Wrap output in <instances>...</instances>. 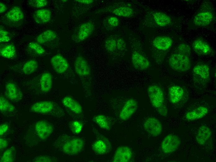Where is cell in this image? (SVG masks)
I'll return each instance as SVG.
<instances>
[{
	"instance_id": "1",
	"label": "cell",
	"mask_w": 216,
	"mask_h": 162,
	"mask_svg": "<svg viewBox=\"0 0 216 162\" xmlns=\"http://www.w3.org/2000/svg\"><path fill=\"white\" fill-rule=\"evenodd\" d=\"M84 145L81 138L67 135L60 136L54 143V146L64 154L75 155L82 150Z\"/></svg>"
},
{
	"instance_id": "29",
	"label": "cell",
	"mask_w": 216,
	"mask_h": 162,
	"mask_svg": "<svg viewBox=\"0 0 216 162\" xmlns=\"http://www.w3.org/2000/svg\"><path fill=\"white\" fill-rule=\"evenodd\" d=\"M112 12L118 16L124 17H130L133 16L134 11L130 7L127 6L117 7L113 9Z\"/></svg>"
},
{
	"instance_id": "45",
	"label": "cell",
	"mask_w": 216,
	"mask_h": 162,
	"mask_svg": "<svg viewBox=\"0 0 216 162\" xmlns=\"http://www.w3.org/2000/svg\"><path fill=\"white\" fill-rule=\"evenodd\" d=\"M11 39L10 35L0 36V43H5L9 41Z\"/></svg>"
},
{
	"instance_id": "6",
	"label": "cell",
	"mask_w": 216,
	"mask_h": 162,
	"mask_svg": "<svg viewBox=\"0 0 216 162\" xmlns=\"http://www.w3.org/2000/svg\"><path fill=\"white\" fill-rule=\"evenodd\" d=\"M181 144V140L177 136L170 134L165 137L161 145V149L165 154L171 153L177 150Z\"/></svg>"
},
{
	"instance_id": "31",
	"label": "cell",
	"mask_w": 216,
	"mask_h": 162,
	"mask_svg": "<svg viewBox=\"0 0 216 162\" xmlns=\"http://www.w3.org/2000/svg\"><path fill=\"white\" fill-rule=\"evenodd\" d=\"M27 50L30 54L35 56L43 55L45 50L38 43L32 41L29 43L27 47Z\"/></svg>"
},
{
	"instance_id": "40",
	"label": "cell",
	"mask_w": 216,
	"mask_h": 162,
	"mask_svg": "<svg viewBox=\"0 0 216 162\" xmlns=\"http://www.w3.org/2000/svg\"><path fill=\"white\" fill-rule=\"evenodd\" d=\"M55 158L46 155H41L37 156L32 160V162H50L55 161Z\"/></svg>"
},
{
	"instance_id": "24",
	"label": "cell",
	"mask_w": 216,
	"mask_h": 162,
	"mask_svg": "<svg viewBox=\"0 0 216 162\" xmlns=\"http://www.w3.org/2000/svg\"><path fill=\"white\" fill-rule=\"evenodd\" d=\"M208 112L207 107L204 106H200L187 112L186 114L185 117L189 121L196 120L205 117Z\"/></svg>"
},
{
	"instance_id": "32",
	"label": "cell",
	"mask_w": 216,
	"mask_h": 162,
	"mask_svg": "<svg viewBox=\"0 0 216 162\" xmlns=\"http://www.w3.org/2000/svg\"><path fill=\"white\" fill-rule=\"evenodd\" d=\"M15 110L14 106L2 95L0 96V111L2 113H10Z\"/></svg>"
},
{
	"instance_id": "14",
	"label": "cell",
	"mask_w": 216,
	"mask_h": 162,
	"mask_svg": "<svg viewBox=\"0 0 216 162\" xmlns=\"http://www.w3.org/2000/svg\"><path fill=\"white\" fill-rule=\"evenodd\" d=\"M51 63L55 71L59 74H63L66 72L69 66L67 60L60 54L54 55L51 59Z\"/></svg>"
},
{
	"instance_id": "23",
	"label": "cell",
	"mask_w": 216,
	"mask_h": 162,
	"mask_svg": "<svg viewBox=\"0 0 216 162\" xmlns=\"http://www.w3.org/2000/svg\"><path fill=\"white\" fill-rule=\"evenodd\" d=\"M173 40L170 37L166 36H160L156 37L153 40V44L157 49L165 51L171 46Z\"/></svg>"
},
{
	"instance_id": "47",
	"label": "cell",
	"mask_w": 216,
	"mask_h": 162,
	"mask_svg": "<svg viewBox=\"0 0 216 162\" xmlns=\"http://www.w3.org/2000/svg\"><path fill=\"white\" fill-rule=\"evenodd\" d=\"M7 6L2 2H0V13H2L5 12L7 9Z\"/></svg>"
},
{
	"instance_id": "44",
	"label": "cell",
	"mask_w": 216,
	"mask_h": 162,
	"mask_svg": "<svg viewBox=\"0 0 216 162\" xmlns=\"http://www.w3.org/2000/svg\"><path fill=\"white\" fill-rule=\"evenodd\" d=\"M8 144V141L2 138H1L0 139V150H2L7 147Z\"/></svg>"
},
{
	"instance_id": "13",
	"label": "cell",
	"mask_w": 216,
	"mask_h": 162,
	"mask_svg": "<svg viewBox=\"0 0 216 162\" xmlns=\"http://www.w3.org/2000/svg\"><path fill=\"white\" fill-rule=\"evenodd\" d=\"M137 107V102L135 99H128L125 102L121 109L119 118L123 121L128 120L135 112Z\"/></svg>"
},
{
	"instance_id": "28",
	"label": "cell",
	"mask_w": 216,
	"mask_h": 162,
	"mask_svg": "<svg viewBox=\"0 0 216 162\" xmlns=\"http://www.w3.org/2000/svg\"><path fill=\"white\" fill-rule=\"evenodd\" d=\"M57 36V34L54 31L48 30L39 35L36 38V40L39 44H42L53 40Z\"/></svg>"
},
{
	"instance_id": "25",
	"label": "cell",
	"mask_w": 216,
	"mask_h": 162,
	"mask_svg": "<svg viewBox=\"0 0 216 162\" xmlns=\"http://www.w3.org/2000/svg\"><path fill=\"white\" fill-rule=\"evenodd\" d=\"M211 135V131L208 127L201 126L199 127L196 136V141L198 144L204 145L209 139Z\"/></svg>"
},
{
	"instance_id": "19",
	"label": "cell",
	"mask_w": 216,
	"mask_h": 162,
	"mask_svg": "<svg viewBox=\"0 0 216 162\" xmlns=\"http://www.w3.org/2000/svg\"><path fill=\"white\" fill-rule=\"evenodd\" d=\"M110 145L106 139L100 138L96 140L92 145V150L95 154L102 155L106 154L110 150Z\"/></svg>"
},
{
	"instance_id": "34",
	"label": "cell",
	"mask_w": 216,
	"mask_h": 162,
	"mask_svg": "<svg viewBox=\"0 0 216 162\" xmlns=\"http://www.w3.org/2000/svg\"><path fill=\"white\" fill-rule=\"evenodd\" d=\"M94 120L96 124L101 129L108 130L111 127V124L109 119L105 115H98L95 116Z\"/></svg>"
},
{
	"instance_id": "46",
	"label": "cell",
	"mask_w": 216,
	"mask_h": 162,
	"mask_svg": "<svg viewBox=\"0 0 216 162\" xmlns=\"http://www.w3.org/2000/svg\"><path fill=\"white\" fill-rule=\"evenodd\" d=\"M75 1L79 3L89 5L92 3L94 2V0H76Z\"/></svg>"
},
{
	"instance_id": "37",
	"label": "cell",
	"mask_w": 216,
	"mask_h": 162,
	"mask_svg": "<svg viewBox=\"0 0 216 162\" xmlns=\"http://www.w3.org/2000/svg\"><path fill=\"white\" fill-rule=\"evenodd\" d=\"M48 2L46 0H30L28 3L30 7L36 8H40L46 6Z\"/></svg>"
},
{
	"instance_id": "22",
	"label": "cell",
	"mask_w": 216,
	"mask_h": 162,
	"mask_svg": "<svg viewBox=\"0 0 216 162\" xmlns=\"http://www.w3.org/2000/svg\"><path fill=\"white\" fill-rule=\"evenodd\" d=\"M62 102L66 108L76 114H80L83 112L82 107L81 104L71 97H65L62 99Z\"/></svg>"
},
{
	"instance_id": "17",
	"label": "cell",
	"mask_w": 216,
	"mask_h": 162,
	"mask_svg": "<svg viewBox=\"0 0 216 162\" xmlns=\"http://www.w3.org/2000/svg\"><path fill=\"white\" fill-rule=\"evenodd\" d=\"M131 60L134 68L137 70H145L150 66V63L147 58L138 52L135 51L133 53Z\"/></svg>"
},
{
	"instance_id": "39",
	"label": "cell",
	"mask_w": 216,
	"mask_h": 162,
	"mask_svg": "<svg viewBox=\"0 0 216 162\" xmlns=\"http://www.w3.org/2000/svg\"><path fill=\"white\" fill-rule=\"evenodd\" d=\"M177 52L189 57L191 54V49L190 46L186 44H181L178 47Z\"/></svg>"
},
{
	"instance_id": "12",
	"label": "cell",
	"mask_w": 216,
	"mask_h": 162,
	"mask_svg": "<svg viewBox=\"0 0 216 162\" xmlns=\"http://www.w3.org/2000/svg\"><path fill=\"white\" fill-rule=\"evenodd\" d=\"M5 94L7 98L14 102L20 101L23 97L22 92L20 88L13 82H9L6 84Z\"/></svg>"
},
{
	"instance_id": "36",
	"label": "cell",
	"mask_w": 216,
	"mask_h": 162,
	"mask_svg": "<svg viewBox=\"0 0 216 162\" xmlns=\"http://www.w3.org/2000/svg\"><path fill=\"white\" fill-rule=\"evenodd\" d=\"M104 46L106 50L110 53L117 50V39L113 36H109L105 40Z\"/></svg>"
},
{
	"instance_id": "26",
	"label": "cell",
	"mask_w": 216,
	"mask_h": 162,
	"mask_svg": "<svg viewBox=\"0 0 216 162\" xmlns=\"http://www.w3.org/2000/svg\"><path fill=\"white\" fill-rule=\"evenodd\" d=\"M40 83L42 92L47 93L50 91L52 86V78L51 74L48 72L43 74L40 78Z\"/></svg>"
},
{
	"instance_id": "33",
	"label": "cell",
	"mask_w": 216,
	"mask_h": 162,
	"mask_svg": "<svg viewBox=\"0 0 216 162\" xmlns=\"http://www.w3.org/2000/svg\"><path fill=\"white\" fill-rule=\"evenodd\" d=\"M38 68V64L34 60H30L24 64L22 71L25 75H30L35 72Z\"/></svg>"
},
{
	"instance_id": "4",
	"label": "cell",
	"mask_w": 216,
	"mask_h": 162,
	"mask_svg": "<svg viewBox=\"0 0 216 162\" xmlns=\"http://www.w3.org/2000/svg\"><path fill=\"white\" fill-rule=\"evenodd\" d=\"M169 63L173 69L179 72L186 71L190 69L191 66L190 57L177 52L171 55Z\"/></svg>"
},
{
	"instance_id": "38",
	"label": "cell",
	"mask_w": 216,
	"mask_h": 162,
	"mask_svg": "<svg viewBox=\"0 0 216 162\" xmlns=\"http://www.w3.org/2000/svg\"><path fill=\"white\" fill-rule=\"evenodd\" d=\"M70 128L72 133L75 134H79L82 131L83 128L82 123L77 121H74L70 123Z\"/></svg>"
},
{
	"instance_id": "27",
	"label": "cell",
	"mask_w": 216,
	"mask_h": 162,
	"mask_svg": "<svg viewBox=\"0 0 216 162\" xmlns=\"http://www.w3.org/2000/svg\"><path fill=\"white\" fill-rule=\"evenodd\" d=\"M15 46L12 44H6L1 45L0 55L6 58L12 59L16 56Z\"/></svg>"
},
{
	"instance_id": "2",
	"label": "cell",
	"mask_w": 216,
	"mask_h": 162,
	"mask_svg": "<svg viewBox=\"0 0 216 162\" xmlns=\"http://www.w3.org/2000/svg\"><path fill=\"white\" fill-rule=\"evenodd\" d=\"M148 94L152 106L161 115H166L167 110L164 105V95L161 88L157 85H150L148 88Z\"/></svg>"
},
{
	"instance_id": "7",
	"label": "cell",
	"mask_w": 216,
	"mask_h": 162,
	"mask_svg": "<svg viewBox=\"0 0 216 162\" xmlns=\"http://www.w3.org/2000/svg\"><path fill=\"white\" fill-rule=\"evenodd\" d=\"M95 29L94 23L91 21L83 22L79 26L75 37L77 42H83L93 34Z\"/></svg>"
},
{
	"instance_id": "11",
	"label": "cell",
	"mask_w": 216,
	"mask_h": 162,
	"mask_svg": "<svg viewBox=\"0 0 216 162\" xmlns=\"http://www.w3.org/2000/svg\"><path fill=\"white\" fill-rule=\"evenodd\" d=\"M35 129L37 135L42 140H45L48 138L54 129L51 124L44 120L38 121L35 124Z\"/></svg>"
},
{
	"instance_id": "42",
	"label": "cell",
	"mask_w": 216,
	"mask_h": 162,
	"mask_svg": "<svg viewBox=\"0 0 216 162\" xmlns=\"http://www.w3.org/2000/svg\"><path fill=\"white\" fill-rule=\"evenodd\" d=\"M117 50L121 51L126 47V44L124 40L122 38L117 39Z\"/></svg>"
},
{
	"instance_id": "20",
	"label": "cell",
	"mask_w": 216,
	"mask_h": 162,
	"mask_svg": "<svg viewBox=\"0 0 216 162\" xmlns=\"http://www.w3.org/2000/svg\"><path fill=\"white\" fill-rule=\"evenodd\" d=\"M33 18L35 22L38 24H44L48 22L51 17V12L47 8L38 9L33 14Z\"/></svg>"
},
{
	"instance_id": "5",
	"label": "cell",
	"mask_w": 216,
	"mask_h": 162,
	"mask_svg": "<svg viewBox=\"0 0 216 162\" xmlns=\"http://www.w3.org/2000/svg\"><path fill=\"white\" fill-rule=\"evenodd\" d=\"M24 18V14L21 8L14 6L3 16V21L9 26L18 27L22 24Z\"/></svg>"
},
{
	"instance_id": "15",
	"label": "cell",
	"mask_w": 216,
	"mask_h": 162,
	"mask_svg": "<svg viewBox=\"0 0 216 162\" xmlns=\"http://www.w3.org/2000/svg\"><path fill=\"white\" fill-rule=\"evenodd\" d=\"M214 15L212 12L209 11L200 12L194 17L193 22L194 25L197 27L207 26L212 21Z\"/></svg>"
},
{
	"instance_id": "10",
	"label": "cell",
	"mask_w": 216,
	"mask_h": 162,
	"mask_svg": "<svg viewBox=\"0 0 216 162\" xmlns=\"http://www.w3.org/2000/svg\"><path fill=\"white\" fill-rule=\"evenodd\" d=\"M56 106L52 102L43 101L37 102L33 104L30 107L33 112L43 114L52 113L56 109Z\"/></svg>"
},
{
	"instance_id": "43",
	"label": "cell",
	"mask_w": 216,
	"mask_h": 162,
	"mask_svg": "<svg viewBox=\"0 0 216 162\" xmlns=\"http://www.w3.org/2000/svg\"><path fill=\"white\" fill-rule=\"evenodd\" d=\"M9 129V125L7 123H2L0 126V135H3L8 131Z\"/></svg>"
},
{
	"instance_id": "35",
	"label": "cell",
	"mask_w": 216,
	"mask_h": 162,
	"mask_svg": "<svg viewBox=\"0 0 216 162\" xmlns=\"http://www.w3.org/2000/svg\"><path fill=\"white\" fill-rule=\"evenodd\" d=\"M16 151L12 147L5 151L0 158V162H13L16 160Z\"/></svg>"
},
{
	"instance_id": "9",
	"label": "cell",
	"mask_w": 216,
	"mask_h": 162,
	"mask_svg": "<svg viewBox=\"0 0 216 162\" xmlns=\"http://www.w3.org/2000/svg\"><path fill=\"white\" fill-rule=\"evenodd\" d=\"M74 67L75 73L79 76L86 77L91 74L90 65L82 56H79L76 58L74 62Z\"/></svg>"
},
{
	"instance_id": "41",
	"label": "cell",
	"mask_w": 216,
	"mask_h": 162,
	"mask_svg": "<svg viewBox=\"0 0 216 162\" xmlns=\"http://www.w3.org/2000/svg\"><path fill=\"white\" fill-rule=\"evenodd\" d=\"M107 22L109 26L114 28L117 26L119 24V19L115 16H110L107 19Z\"/></svg>"
},
{
	"instance_id": "3",
	"label": "cell",
	"mask_w": 216,
	"mask_h": 162,
	"mask_svg": "<svg viewBox=\"0 0 216 162\" xmlns=\"http://www.w3.org/2000/svg\"><path fill=\"white\" fill-rule=\"evenodd\" d=\"M192 74L193 82L196 87H204L209 82L210 68L206 64L200 63L196 65L193 68Z\"/></svg>"
},
{
	"instance_id": "16",
	"label": "cell",
	"mask_w": 216,
	"mask_h": 162,
	"mask_svg": "<svg viewBox=\"0 0 216 162\" xmlns=\"http://www.w3.org/2000/svg\"><path fill=\"white\" fill-rule=\"evenodd\" d=\"M132 152L130 148L127 146L118 147L114 153L113 161L114 162H128L132 157Z\"/></svg>"
},
{
	"instance_id": "21",
	"label": "cell",
	"mask_w": 216,
	"mask_h": 162,
	"mask_svg": "<svg viewBox=\"0 0 216 162\" xmlns=\"http://www.w3.org/2000/svg\"><path fill=\"white\" fill-rule=\"evenodd\" d=\"M182 88L178 85H173L168 89L169 97L170 102L173 104L178 103L182 99L184 95Z\"/></svg>"
},
{
	"instance_id": "30",
	"label": "cell",
	"mask_w": 216,
	"mask_h": 162,
	"mask_svg": "<svg viewBox=\"0 0 216 162\" xmlns=\"http://www.w3.org/2000/svg\"><path fill=\"white\" fill-rule=\"evenodd\" d=\"M154 20L159 26H166L171 22V20L168 15L160 12H155L153 14Z\"/></svg>"
},
{
	"instance_id": "18",
	"label": "cell",
	"mask_w": 216,
	"mask_h": 162,
	"mask_svg": "<svg viewBox=\"0 0 216 162\" xmlns=\"http://www.w3.org/2000/svg\"><path fill=\"white\" fill-rule=\"evenodd\" d=\"M192 47L194 52L200 55H209L212 50L210 45L203 40L198 38L192 43Z\"/></svg>"
},
{
	"instance_id": "8",
	"label": "cell",
	"mask_w": 216,
	"mask_h": 162,
	"mask_svg": "<svg viewBox=\"0 0 216 162\" xmlns=\"http://www.w3.org/2000/svg\"><path fill=\"white\" fill-rule=\"evenodd\" d=\"M145 130L150 135L157 137L160 135L162 131V125L159 120L153 117L146 119L143 124Z\"/></svg>"
}]
</instances>
